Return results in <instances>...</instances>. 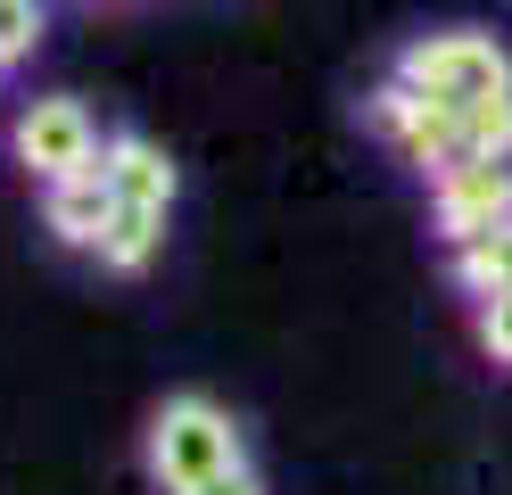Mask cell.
Instances as JSON below:
<instances>
[{"instance_id": "cell-1", "label": "cell", "mask_w": 512, "mask_h": 495, "mask_svg": "<svg viewBox=\"0 0 512 495\" xmlns=\"http://www.w3.org/2000/svg\"><path fill=\"white\" fill-rule=\"evenodd\" d=\"M232 462H248V438H240V421L223 413L215 396H166V405L149 413V479L166 495L207 487L215 471H232Z\"/></svg>"}, {"instance_id": "cell-2", "label": "cell", "mask_w": 512, "mask_h": 495, "mask_svg": "<svg viewBox=\"0 0 512 495\" xmlns=\"http://www.w3.org/2000/svg\"><path fill=\"white\" fill-rule=\"evenodd\" d=\"M397 75L413 91H430L438 108H479V99H496L512 91V58L496 33H479V25H446V33H422V42H405L397 50Z\"/></svg>"}, {"instance_id": "cell-3", "label": "cell", "mask_w": 512, "mask_h": 495, "mask_svg": "<svg viewBox=\"0 0 512 495\" xmlns=\"http://www.w3.org/2000/svg\"><path fill=\"white\" fill-rule=\"evenodd\" d=\"M430 215H438L446 248L504 231L512 223V157H455V165H438L430 174Z\"/></svg>"}, {"instance_id": "cell-4", "label": "cell", "mask_w": 512, "mask_h": 495, "mask_svg": "<svg viewBox=\"0 0 512 495\" xmlns=\"http://www.w3.org/2000/svg\"><path fill=\"white\" fill-rule=\"evenodd\" d=\"M364 124H372L405 165H422V174H438V165H455V157H463V116H455V108H438L430 91H413L405 75H389V83L364 99Z\"/></svg>"}, {"instance_id": "cell-5", "label": "cell", "mask_w": 512, "mask_h": 495, "mask_svg": "<svg viewBox=\"0 0 512 495\" xmlns=\"http://www.w3.org/2000/svg\"><path fill=\"white\" fill-rule=\"evenodd\" d=\"M100 149H108V132L91 124V108L83 99H34V108L17 116V165L34 182H67V174H83V165H100Z\"/></svg>"}, {"instance_id": "cell-6", "label": "cell", "mask_w": 512, "mask_h": 495, "mask_svg": "<svg viewBox=\"0 0 512 495\" xmlns=\"http://www.w3.org/2000/svg\"><path fill=\"white\" fill-rule=\"evenodd\" d=\"M100 174L116 190V207H149V215H174V157L149 141V132H108V149H100Z\"/></svg>"}, {"instance_id": "cell-7", "label": "cell", "mask_w": 512, "mask_h": 495, "mask_svg": "<svg viewBox=\"0 0 512 495\" xmlns=\"http://www.w3.org/2000/svg\"><path fill=\"white\" fill-rule=\"evenodd\" d=\"M108 215H116V190H108L100 165H83V174H67V182H42V223H50V240L100 248Z\"/></svg>"}, {"instance_id": "cell-8", "label": "cell", "mask_w": 512, "mask_h": 495, "mask_svg": "<svg viewBox=\"0 0 512 495\" xmlns=\"http://www.w3.org/2000/svg\"><path fill=\"white\" fill-rule=\"evenodd\" d=\"M157 248H166V215H149V207H116L91 256H100L108 273L133 281V273H149V264H157Z\"/></svg>"}, {"instance_id": "cell-9", "label": "cell", "mask_w": 512, "mask_h": 495, "mask_svg": "<svg viewBox=\"0 0 512 495\" xmlns=\"http://www.w3.org/2000/svg\"><path fill=\"white\" fill-rule=\"evenodd\" d=\"M463 157H512V91L463 108Z\"/></svg>"}, {"instance_id": "cell-10", "label": "cell", "mask_w": 512, "mask_h": 495, "mask_svg": "<svg viewBox=\"0 0 512 495\" xmlns=\"http://www.w3.org/2000/svg\"><path fill=\"white\" fill-rule=\"evenodd\" d=\"M42 50V0H0V66H25Z\"/></svg>"}, {"instance_id": "cell-11", "label": "cell", "mask_w": 512, "mask_h": 495, "mask_svg": "<svg viewBox=\"0 0 512 495\" xmlns=\"http://www.w3.org/2000/svg\"><path fill=\"white\" fill-rule=\"evenodd\" d=\"M479 347H488L504 372H512V289H496V297H479Z\"/></svg>"}, {"instance_id": "cell-12", "label": "cell", "mask_w": 512, "mask_h": 495, "mask_svg": "<svg viewBox=\"0 0 512 495\" xmlns=\"http://www.w3.org/2000/svg\"><path fill=\"white\" fill-rule=\"evenodd\" d=\"M190 495H265V479H256V462H232V471H215L207 487H190Z\"/></svg>"}]
</instances>
